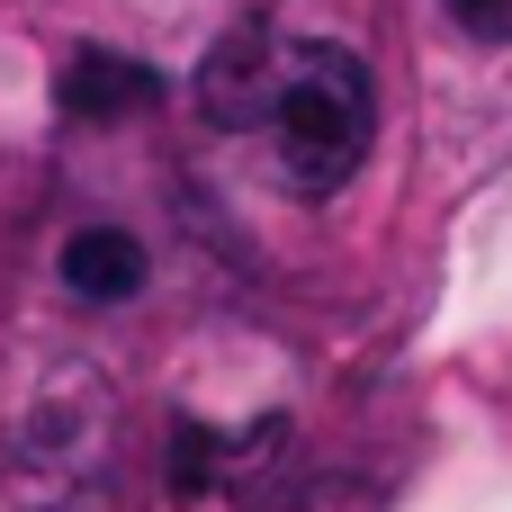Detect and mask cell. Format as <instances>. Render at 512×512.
<instances>
[{
  "instance_id": "1",
  "label": "cell",
  "mask_w": 512,
  "mask_h": 512,
  "mask_svg": "<svg viewBox=\"0 0 512 512\" xmlns=\"http://www.w3.org/2000/svg\"><path fill=\"white\" fill-rule=\"evenodd\" d=\"M198 117L216 135H252L288 189L324 198V189H342L360 171V153L378 135V81L333 36L243 18L198 63Z\"/></svg>"
},
{
  "instance_id": "2",
  "label": "cell",
  "mask_w": 512,
  "mask_h": 512,
  "mask_svg": "<svg viewBox=\"0 0 512 512\" xmlns=\"http://www.w3.org/2000/svg\"><path fill=\"white\" fill-rule=\"evenodd\" d=\"M63 288H72L81 306L135 297V288H144V243H135L126 225H81V234L63 243Z\"/></svg>"
},
{
  "instance_id": "3",
  "label": "cell",
  "mask_w": 512,
  "mask_h": 512,
  "mask_svg": "<svg viewBox=\"0 0 512 512\" xmlns=\"http://www.w3.org/2000/svg\"><path fill=\"white\" fill-rule=\"evenodd\" d=\"M162 81L144 72V63H126V54H72V72H63V108L72 117H126V108H144Z\"/></svg>"
},
{
  "instance_id": "4",
  "label": "cell",
  "mask_w": 512,
  "mask_h": 512,
  "mask_svg": "<svg viewBox=\"0 0 512 512\" xmlns=\"http://www.w3.org/2000/svg\"><path fill=\"white\" fill-rule=\"evenodd\" d=\"M459 18H468L477 36H512V0H459Z\"/></svg>"
}]
</instances>
